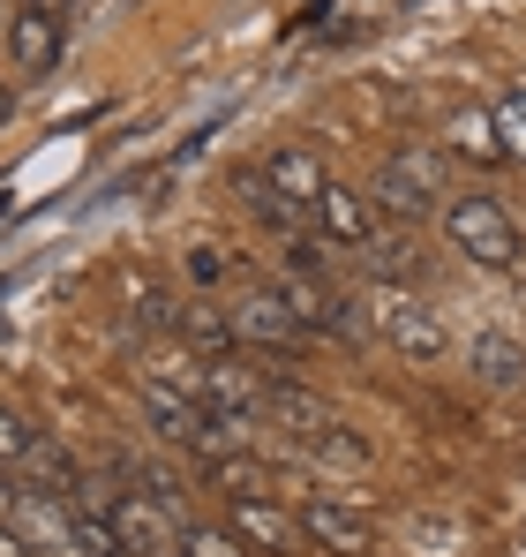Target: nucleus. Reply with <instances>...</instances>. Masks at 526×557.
Segmentation results:
<instances>
[{
	"mask_svg": "<svg viewBox=\"0 0 526 557\" xmlns=\"http://www.w3.org/2000/svg\"><path fill=\"white\" fill-rule=\"evenodd\" d=\"M443 234H451L459 257L481 264V272H519V257H526L519 219H512L497 196H459V203L443 211Z\"/></svg>",
	"mask_w": 526,
	"mask_h": 557,
	"instance_id": "obj_1",
	"label": "nucleus"
},
{
	"mask_svg": "<svg viewBox=\"0 0 526 557\" xmlns=\"http://www.w3.org/2000/svg\"><path fill=\"white\" fill-rule=\"evenodd\" d=\"M361 309H368L376 339H384V347H399V362H443V355H451V332H443L414 294H399L391 278H376Z\"/></svg>",
	"mask_w": 526,
	"mask_h": 557,
	"instance_id": "obj_2",
	"label": "nucleus"
},
{
	"mask_svg": "<svg viewBox=\"0 0 526 557\" xmlns=\"http://www.w3.org/2000/svg\"><path fill=\"white\" fill-rule=\"evenodd\" d=\"M105 520H113V535H121V550H128V557H180V512H166L151 490L113 497Z\"/></svg>",
	"mask_w": 526,
	"mask_h": 557,
	"instance_id": "obj_3",
	"label": "nucleus"
},
{
	"mask_svg": "<svg viewBox=\"0 0 526 557\" xmlns=\"http://www.w3.org/2000/svg\"><path fill=\"white\" fill-rule=\"evenodd\" d=\"M271 294L293 309V324H301V332H324V339H353V332H361V309H353L347 294L316 286L309 272H286L278 286H271Z\"/></svg>",
	"mask_w": 526,
	"mask_h": 557,
	"instance_id": "obj_4",
	"label": "nucleus"
},
{
	"mask_svg": "<svg viewBox=\"0 0 526 557\" xmlns=\"http://www.w3.org/2000/svg\"><path fill=\"white\" fill-rule=\"evenodd\" d=\"M226 317H234V339H241V347H263V355H278V347H301V339H309V332L293 324V309H286L271 286H249Z\"/></svg>",
	"mask_w": 526,
	"mask_h": 557,
	"instance_id": "obj_5",
	"label": "nucleus"
},
{
	"mask_svg": "<svg viewBox=\"0 0 526 557\" xmlns=\"http://www.w3.org/2000/svg\"><path fill=\"white\" fill-rule=\"evenodd\" d=\"M8 46H15L23 76H46V69L61 61V23H53V8H46V0H23V8L8 15Z\"/></svg>",
	"mask_w": 526,
	"mask_h": 557,
	"instance_id": "obj_6",
	"label": "nucleus"
},
{
	"mask_svg": "<svg viewBox=\"0 0 526 557\" xmlns=\"http://www.w3.org/2000/svg\"><path fill=\"white\" fill-rule=\"evenodd\" d=\"M143 414H151V430H159L166 445H196L203 422H211V414H203L180 384H166V376H143Z\"/></svg>",
	"mask_w": 526,
	"mask_h": 557,
	"instance_id": "obj_7",
	"label": "nucleus"
},
{
	"mask_svg": "<svg viewBox=\"0 0 526 557\" xmlns=\"http://www.w3.org/2000/svg\"><path fill=\"white\" fill-rule=\"evenodd\" d=\"M256 182L271 188V196H286V203H301V211H309V203H316V188L331 182V174H324V159H316V151L286 144V151H271V159L256 166Z\"/></svg>",
	"mask_w": 526,
	"mask_h": 557,
	"instance_id": "obj_8",
	"label": "nucleus"
},
{
	"mask_svg": "<svg viewBox=\"0 0 526 557\" xmlns=\"http://www.w3.org/2000/svg\"><path fill=\"white\" fill-rule=\"evenodd\" d=\"M301 520V535L309 543H324L331 557H368L376 550V528L361 520V512H339V505H309V512H293Z\"/></svg>",
	"mask_w": 526,
	"mask_h": 557,
	"instance_id": "obj_9",
	"label": "nucleus"
},
{
	"mask_svg": "<svg viewBox=\"0 0 526 557\" xmlns=\"http://www.w3.org/2000/svg\"><path fill=\"white\" fill-rule=\"evenodd\" d=\"M263 422H278L286 437H324V430H339V414H331V407H324L316 392H301V384H278V376H271Z\"/></svg>",
	"mask_w": 526,
	"mask_h": 557,
	"instance_id": "obj_10",
	"label": "nucleus"
},
{
	"mask_svg": "<svg viewBox=\"0 0 526 557\" xmlns=\"http://www.w3.org/2000/svg\"><path fill=\"white\" fill-rule=\"evenodd\" d=\"M234 535L256 550H301V520L271 497H234Z\"/></svg>",
	"mask_w": 526,
	"mask_h": 557,
	"instance_id": "obj_11",
	"label": "nucleus"
},
{
	"mask_svg": "<svg viewBox=\"0 0 526 557\" xmlns=\"http://www.w3.org/2000/svg\"><path fill=\"white\" fill-rule=\"evenodd\" d=\"M309 211L324 219V234H331L339 249H361V242L376 234V219H368V203H361V196H353L347 182H324V188H316V203H309Z\"/></svg>",
	"mask_w": 526,
	"mask_h": 557,
	"instance_id": "obj_12",
	"label": "nucleus"
},
{
	"mask_svg": "<svg viewBox=\"0 0 526 557\" xmlns=\"http://www.w3.org/2000/svg\"><path fill=\"white\" fill-rule=\"evenodd\" d=\"M180 332H188L203 355H234V347H241V339H234V317L211 309V301H188V309H180Z\"/></svg>",
	"mask_w": 526,
	"mask_h": 557,
	"instance_id": "obj_13",
	"label": "nucleus"
},
{
	"mask_svg": "<svg viewBox=\"0 0 526 557\" xmlns=\"http://www.w3.org/2000/svg\"><path fill=\"white\" fill-rule=\"evenodd\" d=\"M474 376H481V384H519L526 376V347L504 339V332H489V339L474 347Z\"/></svg>",
	"mask_w": 526,
	"mask_h": 557,
	"instance_id": "obj_14",
	"label": "nucleus"
},
{
	"mask_svg": "<svg viewBox=\"0 0 526 557\" xmlns=\"http://www.w3.org/2000/svg\"><path fill=\"white\" fill-rule=\"evenodd\" d=\"M376 196H384V211H399V219H429V203H437V188H422L406 166H384V174H376Z\"/></svg>",
	"mask_w": 526,
	"mask_h": 557,
	"instance_id": "obj_15",
	"label": "nucleus"
},
{
	"mask_svg": "<svg viewBox=\"0 0 526 557\" xmlns=\"http://www.w3.org/2000/svg\"><path fill=\"white\" fill-rule=\"evenodd\" d=\"M211 482H218L226 497H271V467L241 460V453H218V460H211Z\"/></svg>",
	"mask_w": 526,
	"mask_h": 557,
	"instance_id": "obj_16",
	"label": "nucleus"
},
{
	"mask_svg": "<svg viewBox=\"0 0 526 557\" xmlns=\"http://www.w3.org/2000/svg\"><path fill=\"white\" fill-rule=\"evenodd\" d=\"M489 128H497V151L526 166V91H504L489 106Z\"/></svg>",
	"mask_w": 526,
	"mask_h": 557,
	"instance_id": "obj_17",
	"label": "nucleus"
},
{
	"mask_svg": "<svg viewBox=\"0 0 526 557\" xmlns=\"http://www.w3.org/2000/svg\"><path fill=\"white\" fill-rule=\"evenodd\" d=\"M353 257H368V264H376V278H414V249H406L399 234H368Z\"/></svg>",
	"mask_w": 526,
	"mask_h": 557,
	"instance_id": "obj_18",
	"label": "nucleus"
},
{
	"mask_svg": "<svg viewBox=\"0 0 526 557\" xmlns=\"http://www.w3.org/2000/svg\"><path fill=\"white\" fill-rule=\"evenodd\" d=\"M180 557H241V535H234V528H196V520H180Z\"/></svg>",
	"mask_w": 526,
	"mask_h": 557,
	"instance_id": "obj_19",
	"label": "nucleus"
},
{
	"mask_svg": "<svg viewBox=\"0 0 526 557\" xmlns=\"http://www.w3.org/2000/svg\"><path fill=\"white\" fill-rule=\"evenodd\" d=\"M451 144H459V151H474V159H504V151H497L489 113H459V121H451Z\"/></svg>",
	"mask_w": 526,
	"mask_h": 557,
	"instance_id": "obj_20",
	"label": "nucleus"
},
{
	"mask_svg": "<svg viewBox=\"0 0 526 557\" xmlns=\"http://www.w3.org/2000/svg\"><path fill=\"white\" fill-rule=\"evenodd\" d=\"M391 166H406V174H414L422 188H443V159H437V151H399Z\"/></svg>",
	"mask_w": 526,
	"mask_h": 557,
	"instance_id": "obj_21",
	"label": "nucleus"
},
{
	"mask_svg": "<svg viewBox=\"0 0 526 557\" xmlns=\"http://www.w3.org/2000/svg\"><path fill=\"white\" fill-rule=\"evenodd\" d=\"M422 535V557H466V535H451V528H414Z\"/></svg>",
	"mask_w": 526,
	"mask_h": 557,
	"instance_id": "obj_22",
	"label": "nucleus"
},
{
	"mask_svg": "<svg viewBox=\"0 0 526 557\" xmlns=\"http://www.w3.org/2000/svg\"><path fill=\"white\" fill-rule=\"evenodd\" d=\"M23 453H30V430H23V422L0 407V460H23Z\"/></svg>",
	"mask_w": 526,
	"mask_h": 557,
	"instance_id": "obj_23",
	"label": "nucleus"
},
{
	"mask_svg": "<svg viewBox=\"0 0 526 557\" xmlns=\"http://www.w3.org/2000/svg\"><path fill=\"white\" fill-rule=\"evenodd\" d=\"M0 557H30V543H23V535H15L8 520H0Z\"/></svg>",
	"mask_w": 526,
	"mask_h": 557,
	"instance_id": "obj_24",
	"label": "nucleus"
},
{
	"mask_svg": "<svg viewBox=\"0 0 526 557\" xmlns=\"http://www.w3.org/2000/svg\"><path fill=\"white\" fill-rule=\"evenodd\" d=\"M8 512H15V490H8V482H0V520H8Z\"/></svg>",
	"mask_w": 526,
	"mask_h": 557,
	"instance_id": "obj_25",
	"label": "nucleus"
},
{
	"mask_svg": "<svg viewBox=\"0 0 526 557\" xmlns=\"http://www.w3.org/2000/svg\"><path fill=\"white\" fill-rule=\"evenodd\" d=\"M8 15H15V0H0V30H8Z\"/></svg>",
	"mask_w": 526,
	"mask_h": 557,
	"instance_id": "obj_26",
	"label": "nucleus"
},
{
	"mask_svg": "<svg viewBox=\"0 0 526 557\" xmlns=\"http://www.w3.org/2000/svg\"><path fill=\"white\" fill-rule=\"evenodd\" d=\"M0 128H8V84H0Z\"/></svg>",
	"mask_w": 526,
	"mask_h": 557,
	"instance_id": "obj_27",
	"label": "nucleus"
}]
</instances>
